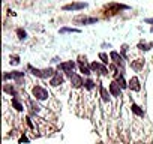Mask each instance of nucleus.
<instances>
[{
    "mask_svg": "<svg viewBox=\"0 0 153 144\" xmlns=\"http://www.w3.org/2000/svg\"><path fill=\"white\" fill-rule=\"evenodd\" d=\"M29 71L35 77H39V78H53L57 72L53 69V68H47V69H38V68H33L29 65Z\"/></svg>",
    "mask_w": 153,
    "mask_h": 144,
    "instance_id": "obj_1",
    "label": "nucleus"
},
{
    "mask_svg": "<svg viewBox=\"0 0 153 144\" xmlns=\"http://www.w3.org/2000/svg\"><path fill=\"white\" fill-rule=\"evenodd\" d=\"M32 93H33V96H35L38 101H45V99H48V98H50L48 90H47V89H44L42 86H35V87L32 89Z\"/></svg>",
    "mask_w": 153,
    "mask_h": 144,
    "instance_id": "obj_2",
    "label": "nucleus"
},
{
    "mask_svg": "<svg viewBox=\"0 0 153 144\" xmlns=\"http://www.w3.org/2000/svg\"><path fill=\"white\" fill-rule=\"evenodd\" d=\"M84 8H87V3H84V2H75V3L65 5L63 6V11H81Z\"/></svg>",
    "mask_w": 153,
    "mask_h": 144,
    "instance_id": "obj_3",
    "label": "nucleus"
},
{
    "mask_svg": "<svg viewBox=\"0 0 153 144\" xmlns=\"http://www.w3.org/2000/svg\"><path fill=\"white\" fill-rule=\"evenodd\" d=\"M110 59L113 60V63H114V65L120 66V69L123 71V68H125V62H123L122 54H119L117 51H111V53H110Z\"/></svg>",
    "mask_w": 153,
    "mask_h": 144,
    "instance_id": "obj_4",
    "label": "nucleus"
},
{
    "mask_svg": "<svg viewBox=\"0 0 153 144\" xmlns=\"http://www.w3.org/2000/svg\"><path fill=\"white\" fill-rule=\"evenodd\" d=\"M90 69H92L93 72H98V74H101V75H107V74H108L107 65H101V63H98V62H93V63L90 65Z\"/></svg>",
    "mask_w": 153,
    "mask_h": 144,
    "instance_id": "obj_5",
    "label": "nucleus"
},
{
    "mask_svg": "<svg viewBox=\"0 0 153 144\" xmlns=\"http://www.w3.org/2000/svg\"><path fill=\"white\" fill-rule=\"evenodd\" d=\"M69 78H71V84H72V87H75V89H78V87H81V86L84 84L81 75L75 74V72H72V74L69 75Z\"/></svg>",
    "mask_w": 153,
    "mask_h": 144,
    "instance_id": "obj_6",
    "label": "nucleus"
},
{
    "mask_svg": "<svg viewBox=\"0 0 153 144\" xmlns=\"http://www.w3.org/2000/svg\"><path fill=\"white\" fill-rule=\"evenodd\" d=\"M59 69H62L63 72H66L68 75H71L72 72H74V69H75V63H74L72 60H69V62H63V63L59 65Z\"/></svg>",
    "mask_w": 153,
    "mask_h": 144,
    "instance_id": "obj_7",
    "label": "nucleus"
},
{
    "mask_svg": "<svg viewBox=\"0 0 153 144\" xmlns=\"http://www.w3.org/2000/svg\"><path fill=\"white\" fill-rule=\"evenodd\" d=\"M110 93H111V96L120 98V95H122V87L117 84V81H111V83H110Z\"/></svg>",
    "mask_w": 153,
    "mask_h": 144,
    "instance_id": "obj_8",
    "label": "nucleus"
},
{
    "mask_svg": "<svg viewBox=\"0 0 153 144\" xmlns=\"http://www.w3.org/2000/svg\"><path fill=\"white\" fill-rule=\"evenodd\" d=\"M128 86H129V89H131V90H134V92H140V90H141L140 80H138L137 77H132V78L128 81Z\"/></svg>",
    "mask_w": 153,
    "mask_h": 144,
    "instance_id": "obj_9",
    "label": "nucleus"
},
{
    "mask_svg": "<svg viewBox=\"0 0 153 144\" xmlns=\"http://www.w3.org/2000/svg\"><path fill=\"white\" fill-rule=\"evenodd\" d=\"M63 81H65V78H63V75L62 74H59V72H57V74L51 78V86H54V87H57V86H60V84H63Z\"/></svg>",
    "mask_w": 153,
    "mask_h": 144,
    "instance_id": "obj_10",
    "label": "nucleus"
},
{
    "mask_svg": "<svg viewBox=\"0 0 153 144\" xmlns=\"http://www.w3.org/2000/svg\"><path fill=\"white\" fill-rule=\"evenodd\" d=\"M24 77V72H20V71H14L11 74H5V80L8 78H12V80H21Z\"/></svg>",
    "mask_w": 153,
    "mask_h": 144,
    "instance_id": "obj_11",
    "label": "nucleus"
},
{
    "mask_svg": "<svg viewBox=\"0 0 153 144\" xmlns=\"http://www.w3.org/2000/svg\"><path fill=\"white\" fill-rule=\"evenodd\" d=\"M99 93H101V98H102L104 102H110V96H111V93H110L104 86H99Z\"/></svg>",
    "mask_w": 153,
    "mask_h": 144,
    "instance_id": "obj_12",
    "label": "nucleus"
},
{
    "mask_svg": "<svg viewBox=\"0 0 153 144\" xmlns=\"http://www.w3.org/2000/svg\"><path fill=\"white\" fill-rule=\"evenodd\" d=\"M75 21H78V23L81 21L83 24H96L98 23V18H93V17L92 18H89V17H78Z\"/></svg>",
    "mask_w": 153,
    "mask_h": 144,
    "instance_id": "obj_13",
    "label": "nucleus"
},
{
    "mask_svg": "<svg viewBox=\"0 0 153 144\" xmlns=\"http://www.w3.org/2000/svg\"><path fill=\"white\" fill-rule=\"evenodd\" d=\"M143 65H144V60H143V59H137L135 62L132 60V63H131L132 69H135V71H140V69L143 68Z\"/></svg>",
    "mask_w": 153,
    "mask_h": 144,
    "instance_id": "obj_14",
    "label": "nucleus"
},
{
    "mask_svg": "<svg viewBox=\"0 0 153 144\" xmlns=\"http://www.w3.org/2000/svg\"><path fill=\"white\" fill-rule=\"evenodd\" d=\"M78 65H80V71L83 72V74H86V75H90V74H92V69H89L84 62H80Z\"/></svg>",
    "mask_w": 153,
    "mask_h": 144,
    "instance_id": "obj_15",
    "label": "nucleus"
},
{
    "mask_svg": "<svg viewBox=\"0 0 153 144\" xmlns=\"http://www.w3.org/2000/svg\"><path fill=\"white\" fill-rule=\"evenodd\" d=\"M131 108H132V113H134V114H137V116H140V117H143V116H144V111H143L137 104H132V107H131Z\"/></svg>",
    "mask_w": 153,
    "mask_h": 144,
    "instance_id": "obj_16",
    "label": "nucleus"
},
{
    "mask_svg": "<svg viewBox=\"0 0 153 144\" xmlns=\"http://www.w3.org/2000/svg\"><path fill=\"white\" fill-rule=\"evenodd\" d=\"M60 33H80V29H74V27H63V29H60Z\"/></svg>",
    "mask_w": 153,
    "mask_h": 144,
    "instance_id": "obj_17",
    "label": "nucleus"
},
{
    "mask_svg": "<svg viewBox=\"0 0 153 144\" xmlns=\"http://www.w3.org/2000/svg\"><path fill=\"white\" fill-rule=\"evenodd\" d=\"M117 84H119L122 89H126V87H129V86H128V83H126V80L123 78V75H119V77H117Z\"/></svg>",
    "mask_w": 153,
    "mask_h": 144,
    "instance_id": "obj_18",
    "label": "nucleus"
},
{
    "mask_svg": "<svg viewBox=\"0 0 153 144\" xmlns=\"http://www.w3.org/2000/svg\"><path fill=\"white\" fill-rule=\"evenodd\" d=\"M12 105L15 107L17 111H23V110H24V107L21 105V102L18 101V98H14V99H12Z\"/></svg>",
    "mask_w": 153,
    "mask_h": 144,
    "instance_id": "obj_19",
    "label": "nucleus"
},
{
    "mask_svg": "<svg viewBox=\"0 0 153 144\" xmlns=\"http://www.w3.org/2000/svg\"><path fill=\"white\" fill-rule=\"evenodd\" d=\"M99 59L102 60V65H108V63H110V60H111L105 53H99Z\"/></svg>",
    "mask_w": 153,
    "mask_h": 144,
    "instance_id": "obj_20",
    "label": "nucleus"
},
{
    "mask_svg": "<svg viewBox=\"0 0 153 144\" xmlns=\"http://www.w3.org/2000/svg\"><path fill=\"white\" fill-rule=\"evenodd\" d=\"M29 104H30V107H32V111H33V113H36V114H38V113L41 111V107H39V105H36V104H35V101H32V99H30V101H29Z\"/></svg>",
    "mask_w": 153,
    "mask_h": 144,
    "instance_id": "obj_21",
    "label": "nucleus"
},
{
    "mask_svg": "<svg viewBox=\"0 0 153 144\" xmlns=\"http://www.w3.org/2000/svg\"><path fill=\"white\" fill-rule=\"evenodd\" d=\"M108 8H110V9H114V11H119V9H128L126 5H117V3H116V5H110Z\"/></svg>",
    "mask_w": 153,
    "mask_h": 144,
    "instance_id": "obj_22",
    "label": "nucleus"
},
{
    "mask_svg": "<svg viewBox=\"0 0 153 144\" xmlns=\"http://www.w3.org/2000/svg\"><path fill=\"white\" fill-rule=\"evenodd\" d=\"M5 92H6V93H11L12 96H17V90H15L14 87H11V86H8V84L5 86Z\"/></svg>",
    "mask_w": 153,
    "mask_h": 144,
    "instance_id": "obj_23",
    "label": "nucleus"
},
{
    "mask_svg": "<svg viewBox=\"0 0 153 144\" xmlns=\"http://www.w3.org/2000/svg\"><path fill=\"white\" fill-rule=\"evenodd\" d=\"M17 35H18V38H20L21 41L27 38V33H26V30H23V29H18V30H17Z\"/></svg>",
    "mask_w": 153,
    "mask_h": 144,
    "instance_id": "obj_24",
    "label": "nucleus"
},
{
    "mask_svg": "<svg viewBox=\"0 0 153 144\" xmlns=\"http://www.w3.org/2000/svg\"><path fill=\"white\" fill-rule=\"evenodd\" d=\"M84 87H86L87 90H92V89L95 87V83H93L92 80H86V81H84Z\"/></svg>",
    "mask_w": 153,
    "mask_h": 144,
    "instance_id": "obj_25",
    "label": "nucleus"
},
{
    "mask_svg": "<svg viewBox=\"0 0 153 144\" xmlns=\"http://www.w3.org/2000/svg\"><path fill=\"white\" fill-rule=\"evenodd\" d=\"M20 63V57L18 56H12L11 57V65H18Z\"/></svg>",
    "mask_w": 153,
    "mask_h": 144,
    "instance_id": "obj_26",
    "label": "nucleus"
},
{
    "mask_svg": "<svg viewBox=\"0 0 153 144\" xmlns=\"http://www.w3.org/2000/svg\"><path fill=\"white\" fill-rule=\"evenodd\" d=\"M138 47H140V50H143V51H147V50H150V45H147V44H140Z\"/></svg>",
    "mask_w": 153,
    "mask_h": 144,
    "instance_id": "obj_27",
    "label": "nucleus"
},
{
    "mask_svg": "<svg viewBox=\"0 0 153 144\" xmlns=\"http://www.w3.org/2000/svg\"><path fill=\"white\" fill-rule=\"evenodd\" d=\"M27 141H29L27 137H21V138H20V143H27Z\"/></svg>",
    "mask_w": 153,
    "mask_h": 144,
    "instance_id": "obj_28",
    "label": "nucleus"
},
{
    "mask_svg": "<svg viewBox=\"0 0 153 144\" xmlns=\"http://www.w3.org/2000/svg\"><path fill=\"white\" fill-rule=\"evenodd\" d=\"M26 120H27V125H29V126H30V128H33V123H32V120H30V119H29V117H27V119H26Z\"/></svg>",
    "mask_w": 153,
    "mask_h": 144,
    "instance_id": "obj_29",
    "label": "nucleus"
},
{
    "mask_svg": "<svg viewBox=\"0 0 153 144\" xmlns=\"http://www.w3.org/2000/svg\"><path fill=\"white\" fill-rule=\"evenodd\" d=\"M146 23H147V24H149V23H153V18H147V20H146Z\"/></svg>",
    "mask_w": 153,
    "mask_h": 144,
    "instance_id": "obj_30",
    "label": "nucleus"
}]
</instances>
